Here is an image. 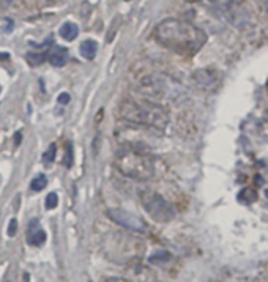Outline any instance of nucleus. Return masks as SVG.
<instances>
[{
	"label": "nucleus",
	"instance_id": "3",
	"mask_svg": "<svg viewBox=\"0 0 268 282\" xmlns=\"http://www.w3.org/2000/svg\"><path fill=\"white\" fill-rule=\"evenodd\" d=\"M117 170L131 180L144 181L153 177V161L144 151H137L133 148H125L118 151L115 156Z\"/></svg>",
	"mask_w": 268,
	"mask_h": 282
},
{
	"label": "nucleus",
	"instance_id": "5",
	"mask_svg": "<svg viewBox=\"0 0 268 282\" xmlns=\"http://www.w3.org/2000/svg\"><path fill=\"white\" fill-rule=\"evenodd\" d=\"M142 205L145 211L156 223H170L175 218V211L164 197L158 193H144Z\"/></svg>",
	"mask_w": 268,
	"mask_h": 282
},
{
	"label": "nucleus",
	"instance_id": "17",
	"mask_svg": "<svg viewBox=\"0 0 268 282\" xmlns=\"http://www.w3.org/2000/svg\"><path fill=\"white\" fill-rule=\"evenodd\" d=\"M16 232H18V221L16 219H11L10 221V224H8V237H14V235H16Z\"/></svg>",
	"mask_w": 268,
	"mask_h": 282
},
{
	"label": "nucleus",
	"instance_id": "1",
	"mask_svg": "<svg viewBox=\"0 0 268 282\" xmlns=\"http://www.w3.org/2000/svg\"><path fill=\"white\" fill-rule=\"evenodd\" d=\"M155 38L162 48L177 54L194 56L207 41V33L202 28L182 19H164L155 28Z\"/></svg>",
	"mask_w": 268,
	"mask_h": 282
},
{
	"label": "nucleus",
	"instance_id": "9",
	"mask_svg": "<svg viewBox=\"0 0 268 282\" xmlns=\"http://www.w3.org/2000/svg\"><path fill=\"white\" fill-rule=\"evenodd\" d=\"M66 58H68V51L63 48H54L49 52V62L54 66H63Z\"/></svg>",
	"mask_w": 268,
	"mask_h": 282
},
{
	"label": "nucleus",
	"instance_id": "10",
	"mask_svg": "<svg viewBox=\"0 0 268 282\" xmlns=\"http://www.w3.org/2000/svg\"><path fill=\"white\" fill-rule=\"evenodd\" d=\"M79 35V27L74 24V22H65L60 27V36L66 41H73L76 40V36Z\"/></svg>",
	"mask_w": 268,
	"mask_h": 282
},
{
	"label": "nucleus",
	"instance_id": "12",
	"mask_svg": "<svg viewBox=\"0 0 268 282\" xmlns=\"http://www.w3.org/2000/svg\"><path fill=\"white\" fill-rule=\"evenodd\" d=\"M46 186H48V178H46V175H43V173L36 175V177L30 183V189H32V191H35V193L43 191V189L46 188Z\"/></svg>",
	"mask_w": 268,
	"mask_h": 282
},
{
	"label": "nucleus",
	"instance_id": "19",
	"mask_svg": "<svg viewBox=\"0 0 268 282\" xmlns=\"http://www.w3.org/2000/svg\"><path fill=\"white\" fill-rule=\"evenodd\" d=\"M21 139H22V134H21V133H16V134H14V145L19 147Z\"/></svg>",
	"mask_w": 268,
	"mask_h": 282
},
{
	"label": "nucleus",
	"instance_id": "4",
	"mask_svg": "<svg viewBox=\"0 0 268 282\" xmlns=\"http://www.w3.org/2000/svg\"><path fill=\"white\" fill-rule=\"evenodd\" d=\"M210 2L232 26L238 28L248 27L249 11L246 6L243 5L241 0H210Z\"/></svg>",
	"mask_w": 268,
	"mask_h": 282
},
{
	"label": "nucleus",
	"instance_id": "11",
	"mask_svg": "<svg viewBox=\"0 0 268 282\" xmlns=\"http://www.w3.org/2000/svg\"><path fill=\"white\" fill-rule=\"evenodd\" d=\"M46 52H28L27 54V62L30 63L32 66H38V65H43L46 62Z\"/></svg>",
	"mask_w": 268,
	"mask_h": 282
},
{
	"label": "nucleus",
	"instance_id": "8",
	"mask_svg": "<svg viewBox=\"0 0 268 282\" xmlns=\"http://www.w3.org/2000/svg\"><path fill=\"white\" fill-rule=\"evenodd\" d=\"M79 51H80V56H82L84 58L93 60L96 52H98V43H96L95 40H85V41L80 43Z\"/></svg>",
	"mask_w": 268,
	"mask_h": 282
},
{
	"label": "nucleus",
	"instance_id": "14",
	"mask_svg": "<svg viewBox=\"0 0 268 282\" xmlns=\"http://www.w3.org/2000/svg\"><path fill=\"white\" fill-rule=\"evenodd\" d=\"M170 260V254L167 253V251H160V253H155L152 257H150V262L155 263V265H158V263H164Z\"/></svg>",
	"mask_w": 268,
	"mask_h": 282
},
{
	"label": "nucleus",
	"instance_id": "2",
	"mask_svg": "<svg viewBox=\"0 0 268 282\" xmlns=\"http://www.w3.org/2000/svg\"><path fill=\"white\" fill-rule=\"evenodd\" d=\"M120 118L130 121L133 125L150 128L152 131L162 133L169 125L167 111L153 101L126 100L120 104Z\"/></svg>",
	"mask_w": 268,
	"mask_h": 282
},
{
	"label": "nucleus",
	"instance_id": "20",
	"mask_svg": "<svg viewBox=\"0 0 268 282\" xmlns=\"http://www.w3.org/2000/svg\"><path fill=\"white\" fill-rule=\"evenodd\" d=\"M8 2H10V0H8Z\"/></svg>",
	"mask_w": 268,
	"mask_h": 282
},
{
	"label": "nucleus",
	"instance_id": "13",
	"mask_svg": "<svg viewBox=\"0 0 268 282\" xmlns=\"http://www.w3.org/2000/svg\"><path fill=\"white\" fill-rule=\"evenodd\" d=\"M73 164H74V150H73V143L68 141L66 142V151L63 156V166L66 169H71Z\"/></svg>",
	"mask_w": 268,
	"mask_h": 282
},
{
	"label": "nucleus",
	"instance_id": "6",
	"mask_svg": "<svg viewBox=\"0 0 268 282\" xmlns=\"http://www.w3.org/2000/svg\"><path fill=\"white\" fill-rule=\"evenodd\" d=\"M107 216L110 221H114L115 224L122 226L125 228H130V230H134V232H145L147 228V224L142 218H139L122 208H109Z\"/></svg>",
	"mask_w": 268,
	"mask_h": 282
},
{
	"label": "nucleus",
	"instance_id": "7",
	"mask_svg": "<svg viewBox=\"0 0 268 282\" xmlns=\"http://www.w3.org/2000/svg\"><path fill=\"white\" fill-rule=\"evenodd\" d=\"M46 241V232L43 230L40 223L36 219H32L28 223V228H27V243L30 246L35 248H41Z\"/></svg>",
	"mask_w": 268,
	"mask_h": 282
},
{
	"label": "nucleus",
	"instance_id": "16",
	"mask_svg": "<svg viewBox=\"0 0 268 282\" xmlns=\"http://www.w3.org/2000/svg\"><path fill=\"white\" fill-rule=\"evenodd\" d=\"M58 205V196L55 193H49L46 197V208L48 210H54Z\"/></svg>",
	"mask_w": 268,
	"mask_h": 282
},
{
	"label": "nucleus",
	"instance_id": "15",
	"mask_svg": "<svg viewBox=\"0 0 268 282\" xmlns=\"http://www.w3.org/2000/svg\"><path fill=\"white\" fill-rule=\"evenodd\" d=\"M55 143H51L49 148L46 150V153L43 155V163L44 164H52V161H54V158H55Z\"/></svg>",
	"mask_w": 268,
	"mask_h": 282
},
{
	"label": "nucleus",
	"instance_id": "18",
	"mask_svg": "<svg viewBox=\"0 0 268 282\" xmlns=\"http://www.w3.org/2000/svg\"><path fill=\"white\" fill-rule=\"evenodd\" d=\"M70 100H71V96L68 93H60V95H58V98H57V101L60 103V104H68Z\"/></svg>",
	"mask_w": 268,
	"mask_h": 282
}]
</instances>
